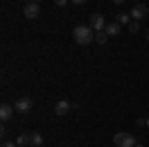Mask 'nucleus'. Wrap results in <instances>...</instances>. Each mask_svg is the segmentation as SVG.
Instances as JSON below:
<instances>
[{
  "mask_svg": "<svg viewBox=\"0 0 149 147\" xmlns=\"http://www.w3.org/2000/svg\"><path fill=\"white\" fill-rule=\"evenodd\" d=\"M74 40L80 46H90L95 40V34L92 32L90 26H76L74 28Z\"/></svg>",
  "mask_w": 149,
  "mask_h": 147,
  "instance_id": "nucleus-1",
  "label": "nucleus"
},
{
  "mask_svg": "<svg viewBox=\"0 0 149 147\" xmlns=\"http://www.w3.org/2000/svg\"><path fill=\"white\" fill-rule=\"evenodd\" d=\"M66 4H68L66 0H56V6H66Z\"/></svg>",
  "mask_w": 149,
  "mask_h": 147,
  "instance_id": "nucleus-16",
  "label": "nucleus"
},
{
  "mask_svg": "<svg viewBox=\"0 0 149 147\" xmlns=\"http://www.w3.org/2000/svg\"><path fill=\"white\" fill-rule=\"evenodd\" d=\"M129 32H131V34H137V32H139V22L133 20V22L129 24Z\"/></svg>",
  "mask_w": 149,
  "mask_h": 147,
  "instance_id": "nucleus-14",
  "label": "nucleus"
},
{
  "mask_svg": "<svg viewBox=\"0 0 149 147\" xmlns=\"http://www.w3.org/2000/svg\"><path fill=\"white\" fill-rule=\"evenodd\" d=\"M135 147H143V145H141V143H137V145H135Z\"/></svg>",
  "mask_w": 149,
  "mask_h": 147,
  "instance_id": "nucleus-18",
  "label": "nucleus"
},
{
  "mask_svg": "<svg viewBox=\"0 0 149 147\" xmlns=\"http://www.w3.org/2000/svg\"><path fill=\"white\" fill-rule=\"evenodd\" d=\"M113 143L117 147H135L137 145V139L131 135V133H127V131H119V133H115Z\"/></svg>",
  "mask_w": 149,
  "mask_h": 147,
  "instance_id": "nucleus-2",
  "label": "nucleus"
},
{
  "mask_svg": "<svg viewBox=\"0 0 149 147\" xmlns=\"http://www.w3.org/2000/svg\"><path fill=\"white\" fill-rule=\"evenodd\" d=\"M115 22L119 24V26H121V24H123V26H125V24H131V22H129V14H125V12H119Z\"/></svg>",
  "mask_w": 149,
  "mask_h": 147,
  "instance_id": "nucleus-12",
  "label": "nucleus"
},
{
  "mask_svg": "<svg viewBox=\"0 0 149 147\" xmlns=\"http://www.w3.org/2000/svg\"><path fill=\"white\" fill-rule=\"evenodd\" d=\"M24 16L26 18H36V16H40V4L38 2H28L26 6H24Z\"/></svg>",
  "mask_w": 149,
  "mask_h": 147,
  "instance_id": "nucleus-5",
  "label": "nucleus"
},
{
  "mask_svg": "<svg viewBox=\"0 0 149 147\" xmlns=\"http://www.w3.org/2000/svg\"><path fill=\"white\" fill-rule=\"evenodd\" d=\"M30 143H32V147H40L44 143L42 133H40V131H32V133H30Z\"/></svg>",
  "mask_w": 149,
  "mask_h": 147,
  "instance_id": "nucleus-10",
  "label": "nucleus"
},
{
  "mask_svg": "<svg viewBox=\"0 0 149 147\" xmlns=\"http://www.w3.org/2000/svg\"><path fill=\"white\" fill-rule=\"evenodd\" d=\"M10 117H12V105L2 103V105H0V119H2V121H8Z\"/></svg>",
  "mask_w": 149,
  "mask_h": 147,
  "instance_id": "nucleus-7",
  "label": "nucleus"
},
{
  "mask_svg": "<svg viewBox=\"0 0 149 147\" xmlns=\"http://www.w3.org/2000/svg\"><path fill=\"white\" fill-rule=\"evenodd\" d=\"M147 14H149V8L145 6V4H135V6L131 8V12H129V16H131L135 22H141Z\"/></svg>",
  "mask_w": 149,
  "mask_h": 147,
  "instance_id": "nucleus-3",
  "label": "nucleus"
},
{
  "mask_svg": "<svg viewBox=\"0 0 149 147\" xmlns=\"http://www.w3.org/2000/svg\"><path fill=\"white\" fill-rule=\"evenodd\" d=\"M105 20H103V16L102 14H92L90 16V28L92 30H95V32H103L105 30Z\"/></svg>",
  "mask_w": 149,
  "mask_h": 147,
  "instance_id": "nucleus-4",
  "label": "nucleus"
},
{
  "mask_svg": "<svg viewBox=\"0 0 149 147\" xmlns=\"http://www.w3.org/2000/svg\"><path fill=\"white\" fill-rule=\"evenodd\" d=\"M32 105H34V103H32L30 98H20V100L16 102V105H14V109L20 111V113H28L30 109H32Z\"/></svg>",
  "mask_w": 149,
  "mask_h": 147,
  "instance_id": "nucleus-6",
  "label": "nucleus"
},
{
  "mask_svg": "<svg viewBox=\"0 0 149 147\" xmlns=\"http://www.w3.org/2000/svg\"><path fill=\"white\" fill-rule=\"evenodd\" d=\"M103 32H105L107 36H117L119 32H121V26H119L117 22H111V24H107V26H105V30H103Z\"/></svg>",
  "mask_w": 149,
  "mask_h": 147,
  "instance_id": "nucleus-9",
  "label": "nucleus"
},
{
  "mask_svg": "<svg viewBox=\"0 0 149 147\" xmlns=\"http://www.w3.org/2000/svg\"><path fill=\"white\" fill-rule=\"evenodd\" d=\"M0 147H18V145H16V141H4Z\"/></svg>",
  "mask_w": 149,
  "mask_h": 147,
  "instance_id": "nucleus-15",
  "label": "nucleus"
},
{
  "mask_svg": "<svg viewBox=\"0 0 149 147\" xmlns=\"http://www.w3.org/2000/svg\"><path fill=\"white\" fill-rule=\"evenodd\" d=\"M147 127H149V117H147Z\"/></svg>",
  "mask_w": 149,
  "mask_h": 147,
  "instance_id": "nucleus-19",
  "label": "nucleus"
},
{
  "mask_svg": "<svg viewBox=\"0 0 149 147\" xmlns=\"http://www.w3.org/2000/svg\"><path fill=\"white\" fill-rule=\"evenodd\" d=\"M143 123H147V119H143V117H139V119H137V125H143Z\"/></svg>",
  "mask_w": 149,
  "mask_h": 147,
  "instance_id": "nucleus-17",
  "label": "nucleus"
},
{
  "mask_svg": "<svg viewBox=\"0 0 149 147\" xmlns=\"http://www.w3.org/2000/svg\"><path fill=\"white\" fill-rule=\"evenodd\" d=\"M28 143H30V133H20L16 137V145L18 147H26Z\"/></svg>",
  "mask_w": 149,
  "mask_h": 147,
  "instance_id": "nucleus-11",
  "label": "nucleus"
},
{
  "mask_svg": "<svg viewBox=\"0 0 149 147\" xmlns=\"http://www.w3.org/2000/svg\"><path fill=\"white\" fill-rule=\"evenodd\" d=\"M147 40H149V32H147Z\"/></svg>",
  "mask_w": 149,
  "mask_h": 147,
  "instance_id": "nucleus-20",
  "label": "nucleus"
},
{
  "mask_svg": "<svg viewBox=\"0 0 149 147\" xmlns=\"http://www.w3.org/2000/svg\"><path fill=\"white\" fill-rule=\"evenodd\" d=\"M54 111H56L58 115H66V113L70 111V103L66 102V100H60V102L56 103V107H54Z\"/></svg>",
  "mask_w": 149,
  "mask_h": 147,
  "instance_id": "nucleus-8",
  "label": "nucleus"
},
{
  "mask_svg": "<svg viewBox=\"0 0 149 147\" xmlns=\"http://www.w3.org/2000/svg\"><path fill=\"white\" fill-rule=\"evenodd\" d=\"M95 42L97 44H105L107 42V34L105 32H95Z\"/></svg>",
  "mask_w": 149,
  "mask_h": 147,
  "instance_id": "nucleus-13",
  "label": "nucleus"
}]
</instances>
